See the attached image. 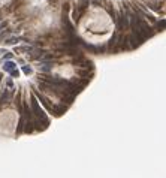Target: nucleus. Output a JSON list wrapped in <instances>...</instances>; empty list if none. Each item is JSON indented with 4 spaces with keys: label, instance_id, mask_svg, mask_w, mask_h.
I'll list each match as a JSON object with an SVG mask.
<instances>
[{
    "label": "nucleus",
    "instance_id": "423d86ee",
    "mask_svg": "<svg viewBox=\"0 0 166 178\" xmlns=\"http://www.w3.org/2000/svg\"><path fill=\"white\" fill-rule=\"evenodd\" d=\"M18 38H9V39H6L5 41V44H8V45H14V44H18Z\"/></svg>",
    "mask_w": 166,
    "mask_h": 178
},
{
    "label": "nucleus",
    "instance_id": "7ed1b4c3",
    "mask_svg": "<svg viewBox=\"0 0 166 178\" xmlns=\"http://www.w3.org/2000/svg\"><path fill=\"white\" fill-rule=\"evenodd\" d=\"M14 90L15 89H2V94H0V105H5V103H8L9 99L12 97V94H14Z\"/></svg>",
    "mask_w": 166,
    "mask_h": 178
},
{
    "label": "nucleus",
    "instance_id": "f257e3e1",
    "mask_svg": "<svg viewBox=\"0 0 166 178\" xmlns=\"http://www.w3.org/2000/svg\"><path fill=\"white\" fill-rule=\"evenodd\" d=\"M30 111H32V114H33V115L38 118V120H39V121L44 123L45 127L49 124V118L46 117L45 111L41 108V105H39V102H38V97H36L34 94H32V96H30Z\"/></svg>",
    "mask_w": 166,
    "mask_h": 178
},
{
    "label": "nucleus",
    "instance_id": "0eeeda50",
    "mask_svg": "<svg viewBox=\"0 0 166 178\" xmlns=\"http://www.w3.org/2000/svg\"><path fill=\"white\" fill-rule=\"evenodd\" d=\"M12 56H14L12 53H5V57L2 58V61H5V60H11V58H12Z\"/></svg>",
    "mask_w": 166,
    "mask_h": 178
},
{
    "label": "nucleus",
    "instance_id": "6e6552de",
    "mask_svg": "<svg viewBox=\"0 0 166 178\" xmlns=\"http://www.w3.org/2000/svg\"><path fill=\"white\" fill-rule=\"evenodd\" d=\"M2 78H3V77H2V75H0V85H2Z\"/></svg>",
    "mask_w": 166,
    "mask_h": 178
},
{
    "label": "nucleus",
    "instance_id": "1a4fd4ad",
    "mask_svg": "<svg viewBox=\"0 0 166 178\" xmlns=\"http://www.w3.org/2000/svg\"><path fill=\"white\" fill-rule=\"evenodd\" d=\"M2 29H3V26H0V32H2Z\"/></svg>",
    "mask_w": 166,
    "mask_h": 178
},
{
    "label": "nucleus",
    "instance_id": "20e7f679",
    "mask_svg": "<svg viewBox=\"0 0 166 178\" xmlns=\"http://www.w3.org/2000/svg\"><path fill=\"white\" fill-rule=\"evenodd\" d=\"M38 70L42 72V73H49V72L53 70V63L48 61V60H42V61L39 63V66H38Z\"/></svg>",
    "mask_w": 166,
    "mask_h": 178
},
{
    "label": "nucleus",
    "instance_id": "f03ea898",
    "mask_svg": "<svg viewBox=\"0 0 166 178\" xmlns=\"http://www.w3.org/2000/svg\"><path fill=\"white\" fill-rule=\"evenodd\" d=\"M3 70L8 72L12 78H18L20 77V70L17 69V65L12 60H5L3 61Z\"/></svg>",
    "mask_w": 166,
    "mask_h": 178
},
{
    "label": "nucleus",
    "instance_id": "39448f33",
    "mask_svg": "<svg viewBox=\"0 0 166 178\" xmlns=\"http://www.w3.org/2000/svg\"><path fill=\"white\" fill-rule=\"evenodd\" d=\"M22 72H24V75H27V77H29V75H32V73H33V69L29 66V65H24V66H22Z\"/></svg>",
    "mask_w": 166,
    "mask_h": 178
}]
</instances>
